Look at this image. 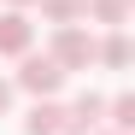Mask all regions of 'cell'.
Here are the masks:
<instances>
[{
  "label": "cell",
  "mask_w": 135,
  "mask_h": 135,
  "mask_svg": "<svg viewBox=\"0 0 135 135\" xmlns=\"http://www.w3.org/2000/svg\"><path fill=\"white\" fill-rule=\"evenodd\" d=\"M129 59H135V47L123 30H106V41H94V65H106V71H123Z\"/></svg>",
  "instance_id": "obj_5"
},
{
  "label": "cell",
  "mask_w": 135,
  "mask_h": 135,
  "mask_svg": "<svg viewBox=\"0 0 135 135\" xmlns=\"http://www.w3.org/2000/svg\"><path fill=\"white\" fill-rule=\"evenodd\" d=\"M100 123H106V94L82 88V94L65 106V129H59V135H94Z\"/></svg>",
  "instance_id": "obj_3"
},
{
  "label": "cell",
  "mask_w": 135,
  "mask_h": 135,
  "mask_svg": "<svg viewBox=\"0 0 135 135\" xmlns=\"http://www.w3.org/2000/svg\"><path fill=\"white\" fill-rule=\"evenodd\" d=\"M65 129V106L59 100H35L30 118H24V135H59Z\"/></svg>",
  "instance_id": "obj_6"
},
{
  "label": "cell",
  "mask_w": 135,
  "mask_h": 135,
  "mask_svg": "<svg viewBox=\"0 0 135 135\" xmlns=\"http://www.w3.org/2000/svg\"><path fill=\"white\" fill-rule=\"evenodd\" d=\"M30 41H35L30 12H18V6H0V53H6V59H18V53H30Z\"/></svg>",
  "instance_id": "obj_4"
},
{
  "label": "cell",
  "mask_w": 135,
  "mask_h": 135,
  "mask_svg": "<svg viewBox=\"0 0 135 135\" xmlns=\"http://www.w3.org/2000/svg\"><path fill=\"white\" fill-rule=\"evenodd\" d=\"M129 12H135V0H88V18H94V24H106V30H123Z\"/></svg>",
  "instance_id": "obj_7"
},
{
  "label": "cell",
  "mask_w": 135,
  "mask_h": 135,
  "mask_svg": "<svg viewBox=\"0 0 135 135\" xmlns=\"http://www.w3.org/2000/svg\"><path fill=\"white\" fill-rule=\"evenodd\" d=\"M47 24H82L88 18V0H35Z\"/></svg>",
  "instance_id": "obj_8"
},
{
  "label": "cell",
  "mask_w": 135,
  "mask_h": 135,
  "mask_svg": "<svg viewBox=\"0 0 135 135\" xmlns=\"http://www.w3.org/2000/svg\"><path fill=\"white\" fill-rule=\"evenodd\" d=\"M106 123L118 129V135H135V94H118V100H106Z\"/></svg>",
  "instance_id": "obj_9"
},
{
  "label": "cell",
  "mask_w": 135,
  "mask_h": 135,
  "mask_svg": "<svg viewBox=\"0 0 135 135\" xmlns=\"http://www.w3.org/2000/svg\"><path fill=\"white\" fill-rule=\"evenodd\" d=\"M12 88H24V94H35V100H53L59 88H65V71H59L47 53H18V82Z\"/></svg>",
  "instance_id": "obj_2"
},
{
  "label": "cell",
  "mask_w": 135,
  "mask_h": 135,
  "mask_svg": "<svg viewBox=\"0 0 135 135\" xmlns=\"http://www.w3.org/2000/svg\"><path fill=\"white\" fill-rule=\"evenodd\" d=\"M6 6H18V12H24V6H35V0H6Z\"/></svg>",
  "instance_id": "obj_11"
},
{
  "label": "cell",
  "mask_w": 135,
  "mask_h": 135,
  "mask_svg": "<svg viewBox=\"0 0 135 135\" xmlns=\"http://www.w3.org/2000/svg\"><path fill=\"white\" fill-rule=\"evenodd\" d=\"M94 135H100V129H94ZM106 135H118V129H106Z\"/></svg>",
  "instance_id": "obj_12"
},
{
  "label": "cell",
  "mask_w": 135,
  "mask_h": 135,
  "mask_svg": "<svg viewBox=\"0 0 135 135\" xmlns=\"http://www.w3.org/2000/svg\"><path fill=\"white\" fill-rule=\"evenodd\" d=\"M12 94H18V88H12L6 76H0V118H6V112H12Z\"/></svg>",
  "instance_id": "obj_10"
},
{
  "label": "cell",
  "mask_w": 135,
  "mask_h": 135,
  "mask_svg": "<svg viewBox=\"0 0 135 135\" xmlns=\"http://www.w3.org/2000/svg\"><path fill=\"white\" fill-rule=\"evenodd\" d=\"M47 59L59 65L65 76H71V71H94V35H88L82 24H53V47H47Z\"/></svg>",
  "instance_id": "obj_1"
}]
</instances>
